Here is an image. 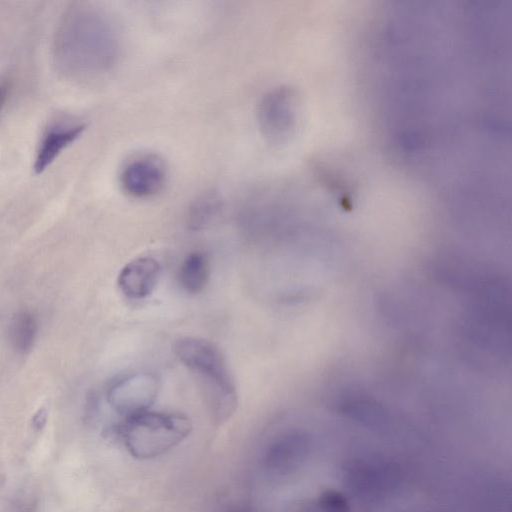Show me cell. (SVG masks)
<instances>
[{
    "label": "cell",
    "instance_id": "4",
    "mask_svg": "<svg viewBox=\"0 0 512 512\" xmlns=\"http://www.w3.org/2000/svg\"><path fill=\"white\" fill-rule=\"evenodd\" d=\"M302 100L297 89L281 85L267 91L257 107V122L263 137L271 144L283 145L298 131Z\"/></svg>",
    "mask_w": 512,
    "mask_h": 512
},
{
    "label": "cell",
    "instance_id": "14",
    "mask_svg": "<svg viewBox=\"0 0 512 512\" xmlns=\"http://www.w3.org/2000/svg\"><path fill=\"white\" fill-rule=\"evenodd\" d=\"M12 89V78L3 76L0 78V115L6 106Z\"/></svg>",
    "mask_w": 512,
    "mask_h": 512
},
{
    "label": "cell",
    "instance_id": "1",
    "mask_svg": "<svg viewBox=\"0 0 512 512\" xmlns=\"http://www.w3.org/2000/svg\"><path fill=\"white\" fill-rule=\"evenodd\" d=\"M58 40L64 65L80 73L105 71L118 56L119 42L112 23L95 11L71 12Z\"/></svg>",
    "mask_w": 512,
    "mask_h": 512
},
{
    "label": "cell",
    "instance_id": "2",
    "mask_svg": "<svg viewBox=\"0 0 512 512\" xmlns=\"http://www.w3.org/2000/svg\"><path fill=\"white\" fill-rule=\"evenodd\" d=\"M174 352L195 376L213 421L229 420L237 408V391L221 350L209 340L185 336L176 340Z\"/></svg>",
    "mask_w": 512,
    "mask_h": 512
},
{
    "label": "cell",
    "instance_id": "11",
    "mask_svg": "<svg viewBox=\"0 0 512 512\" xmlns=\"http://www.w3.org/2000/svg\"><path fill=\"white\" fill-rule=\"evenodd\" d=\"M178 281L188 293L196 294L205 289L210 278V262L203 252H192L182 262Z\"/></svg>",
    "mask_w": 512,
    "mask_h": 512
},
{
    "label": "cell",
    "instance_id": "6",
    "mask_svg": "<svg viewBox=\"0 0 512 512\" xmlns=\"http://www.w3.org/2000/svg\"><path fill=\"white\" fill-rule=\"evenodd\" d=\"M167 171L161 158L144 154L132 158L121 170L120 184L134 198L151 197L162 190Z\"/></svg>",
    "mask_w": 512,
    "mask_h": 512
},
{
    "label": "cell",
    "instance_id": "12",
    "mask_svg": "<svg viewBox=\"0 0 512 512\" xmlns=\"http://www.w3.org/2000/svg\"><path fill=\"white\" fill-rule=\"evenodd\" d=\"M37 330L34 314L28 310L18 311L9 325V339L13 348L19 353H28L34 345Z\"/></svg>",
    "mask_w": 512,
    "mask_h": 512
},
{
    "label": "cell",
    "instance_id": "7",
    "mask_svg": "<svg viewBox=\"0 0 512 512\" xmlns=\"http://www.w3.org/2000/svg\"><path fill=\"white\" fill-rule=\"evenodd\" d=\"M349 481L355 492L368 500H378L397 487L396 470L383 462H358L349 471Z\"/></svg>",
    "mask_w": 512,
    "mask_h": 512
},
{
    "label": "cell",
    "instance_id": "8",
    "mask_svg": "<svg viewBox=\"0 0 512 512\" xmlns=\"http://www.w3.org/2000/svg\"><path fill=\"white\" fill-rule=\"evenodd\" d=\"M160 273L158 261L152 257H138L121 269L117 284L130 299H143L154 290Z\"/></svg>",
    "mask_w": 512,
    "mask_h": 512
},
{
    "label": "cell",
    "instance_id": "9",
    "mask_svg": "<svg viewBox=\"0 0 512 512\" xmlns=\"http://www.w3.org/2000/svg\"><path fill=\"white\" fill-rule=\"evenodd\" d=\"M83 123L56 122L51 124L44 132L34 162L36 174L42 173L59 154L85 130Z\"/></svg>",
    "mask_w": 512,
    "mask_h": 512
},
{
    "label": "cell",
    "instance_id": "5",
    "mask_svg": "<svg viewBox=\"0 0 512 512\" xmlns=\"http://www.w3.org/2000/svg\"><path fill=\"white\" fill-rule=\"evenodd\" d=\"M159 390L157 377L150 372H134L123 376L109 387L107 399L123 418L147 411Z\"/></svg>",
    "mask_w": 512,
    "mask_h": 512
},
{
    "label": "cell",
    "instance_id": "15",
    "mask_svg": "<svg viewBox=\"0 0 512 512\" xmlns=\"http://www.w3.org/2000/svg\"><path fill=\"white\" fill-rule=\"evenodd\" d=\"M452 58H453V57H452ZM452 58H451V59H452ZM451 59H450V60H451ZM450 60H449V61H450ZM449 61H448V62H449ZM448 62H447V63H448ZM447 63H446V65H447ZM446 65H445V66H446ZM445 66H444V67H445ZM444 67H443V68H444ZM443 68H442V69H443ZM442 69H441V70H442ZM441 70H440V71H441ZM440 71H439V72H440ZM439 72H438V74H439ZM438 74H437V75H438ZM437 75H436V76H437ZM436 76H435V77H436ZM435 77H434V78H435ZM434 78H433V79H434ZM433 79H432V80H433Z\"/></svg>",
    "mask_w": 512,
    "mask_h": 512
},
{
    "label": "cell",
    "instance_id": "13",
    "mask_svg": "<svg viewBox=\"0 0 512 512\" xmlns=\"http://www.w3.org/2000/svg\"><path fill=\"white\" fill-rule=\"evenodd\" d=\"M221 210V201L215 193H206L190 206L187 225L191 230H202L212 224Z\"/></svg>",
    "mask_w": 512,
    "mask_h": 512
},
{
    "label": "cell",
    "instance_id": "3",
    "mask_svg": "<svg viewBox=\"0 0 512 512\" xmlns=\"http://www.w3.org/2000/svg\"><path fill=\"white\" fill-rule=\"evenodd\" d=\"M189 417L181 412L151 411L126 418L117 432L129 453L138 459H152L181 443L191 432Z\"/></svg>",
    "mask_w": 512,
    "mask_h": 512
},
{
    "label": "cell",
    "instance_id": "10",
    "mask_svg": "<svg viewBox=\"0 0 512 512\" xmlns=\"http://www.w3.org/2000/svg\"><path fill=\"white\" fill-rule=\"evenodd\" d=\"M306 448V439L299 433H288L275 440L266 453V464L283 471L294 465Z\"/></svg>",
    "mask_w": 512,
    "mask_h": 512
}]
</instances>
